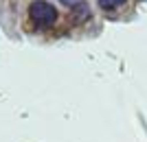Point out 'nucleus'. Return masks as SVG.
<instances>
[{
  "instance_id": "f257e3e1",
  "label": "nucleus",
  "mask_w": 147,
  "mask_h": 142,
  "mask_svg": "<svg viewBox=\"0 0 147 142\" xmlns=\"http://www.w3.org/2000/svg\"><path fill=\"white\" fill-rule=\"evenodd\" d=\"M29 15L37 26H53L57 20V9L46 0H33L29 7Z\"/></svg>"
},
{
  "instance_id": "f03ea898",
  "label": "nucleus",
  "mask_w": 147,
  "mask_h": 142,
  "mask_svg": "<svg viewBox=\"0 0 147 142\" xmlns=\"http://www.w3.org/2000/svg\"><path fill=\"white\" fill-rule=\"evenodd\" d=\"M70 18H73L75 24H81V22H86V20L90 18V9H88V5H81V2L73 5V9H70Z\"/></svg>"
},
{
  "instance_id": "7ed1b4c3",
  "label": "nucleus",
  "mask_w": 147,
  "mask_h": 142,
  "mask_svg": "<svg viewBox=\"0 0 147 142\" xmlns=\"http://www.w3.org/2000/svg\"><path fill=\"white\" fill-rule=\"evenodd\" d=\"M125 0H99V7L101 9H105V11H112V9H117V7H121Z\"/></svg>"
},
{
  "instance_id": "20e7f679",
  "label": "nucleus",
  "mask_w": 147,
  "mask_h": 142,
  "mask_svg": "<svg viewBox=\"0 0 147 142\" xmlns=\"http://www.w3.org/2000/svg\"><path fill=\"white\" fill-rule=\"evenodd\" d=\"M59 2H64V5H77L79 0H59Z\"/></svg>"
}]
</instances>
